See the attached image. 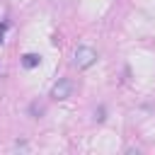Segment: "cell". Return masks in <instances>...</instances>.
<instances>
[{
	"label": "cell",
	"instance_id": "1",
	"mask_svg": "<svg viewBox=\"0 0 155 155\" xmlns=\"http://www.w3.org/2000/svg\"><path fill=\"white\" fill-rule=\"evenodd\" d=\"M73 63L78 70H87L97 63V51L90 48V46H78L75 48V56H73Z\"/></svg>",
	"mask_w": 155,
	"mask_h": 155
},
{
	"label": "cell",
	"instance_id": "2",
	"mask_svg": "<svg viewBox=\"0 0 155 155\" xmlns=\"http://www.w3.org/2000/svg\"><path fill=\"white\" fill-rule=\"evenodd\" d=\"M73 90H75L73 80H70V78H61V80L51 87V97H53V99H68V97L73 94Z\"/></svg>",
	"mask_w": 155,
	"mask_h": 155
},
{
	"label": "cell",
	"instance_id": "3",
	"mask_svg": "<svg viewBox=\"0 0 155 155\" xmlns=\"http://www.w3.org/2000/svg\"><path fill=\"white\" fill-rule=\"evenodd\" d=\"M39 63H41V56H39V53H24V56H22V65H24L27 70L36 68Z\"/></svg>",
	"mask_w": 155,
	"mask_h": 155
},
{
	"label": "cell",
	"instance_id": "4",
	"mask_svg": "<svg viewBox=\"0 0 155 155\" xmlns=\"http://www.w3.org/2000/svg\"><path fill=\"white\" fill-rule=\"evenodd\" d=\"M44 111H46V107H44L41 102H31V104H29V114H31L34 119H39V116H44Z\"/></svg>",
	"mask_w": 155,
	"mask_h": 155
},
{
	"label": "cell",
	"instance_id": "5",
	"mask_svg": "<svg viewBox=\"0 0 155 155\" xmlns=\"http://www.w3.org/2000/svg\"><path fill=\"white\" fill-rule=\"evenodd\" d=\"M94 119H97V121H104V109H102V107L94 111Z\"/></svg>",
	"mask_w": 155,
	"mask_h": 155
},
{
	"label": "cell",
	"instance_id": "6",
	"mask_svg": "<svg viewBox=\"0 0 155 155\" xmlns=\"http://www.w3.org/2000/svg\"><path fill=\"white\" fill-rule=\"evenodd\" d=\"M7 27H10L7 22H2V24H0V44H2V39H5V29H7Z\"/></svg>",
	"mask_w": 155,
	"mask_h": 155
}]
</instances>
